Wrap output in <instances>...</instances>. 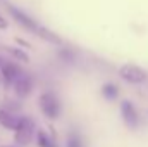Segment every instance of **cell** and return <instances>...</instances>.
<instances>
[{"label": "cell", "mask_w": 148, "mask_h": 147, "mask_svg": "<svg viewBox=\"0 0 148 147\" xmlns=\"http://www.w3.org/2000/svg\"><path fill=\"white\" fill-rule=\"evenodd\" d=\"M9 10H10V14L14 16V19L21 24V26H24L28 31H31V33H35L38 37L45 38V40H48V42H52V43H60V40L55 37L53 33H50L48 30H45L43 26H40L36 21H33L29 16H26L23 10H19L17 7H9Z\"/></svg>", "instance_id": "obj_1"}, {"label": "cell", "mask_w": 148, "mask_h": 147, "mask_svg": "<svg viewBox=\"0 0 148 147\" xmlns=\"http://www.w3.org/2000/svg\"><path fill=\"white\" fill-rule=\"evenodd\" d=\"M16 132V142L17 144H29L31 139H33V133H35V123L31 118H21L19 119V125L17 128L14 130Z\"/></svg>", "instance_id": "obj_2"}, {"label": "cell", "mask_w": 148, "mask_h": 147, "mask_svg": "<svg viewBox=\"0 0 148 147\" xmlns=\"http://www.w3.org/2000/svg\"><path fill=\"white\" fill-rule=\"evenodd\" d=\"M40 107L43 111V114H45L47 118H50V119H55V118L60 114L59 99H57L53 94H50V92H47V94H43V95L40 97Z\"/></svg>", "instance_id": "obj_3"}, {"label": "cell", "mask_w": 148, "mask_h": 147, "mask_svg": "<svg viewBox=\"0 0 148 147\" xmlns=\"http://www.w3.org/2000/svg\"><path fill=\"white\" fill-rule=\"evenodd\" d=\"M119 74L122 80L129 81V83H143L147 80V73L140 68V66H134V64H126L119 69Z\"/></svg>", "instance_id": "obj_4"}, {"label": "cell", "mask_w": 148, "mask_h": 147, "mask_svg": "<svg viewBox=\"0 0 148 147\" xmlns=\"http://www.w3.org/2000/svg\"><path fill=\"white\" fill-rule=\"evenodd\" d=\"M31 88H33V80H31L29 74L21 73L19 78L14 81V90H16V94H17L19 97H26V95L31 92Z\"/></svg>", "instance_id": "obj_5"}, {"label": "cell", "mask_w": 148, "mask_h": 147, "mask_svg": "<svg viewBox=\"0 0 148 147\" xmlns=\"http://www.w3.org/2000/svg\"><path fill=\"white\" fill-rule=\"evenodd\" d=\"M121 111H122V118H124L126 125L129 128H136L138 126V112L134 109V106L129 101H124L121 104Z\"/></svg>", "instance_id": "obj_6"}, {"label": "cell", "mask_w": 148, "mask_h": 147, "mask_svg": "<svg viewBox=\"0 0 148 147\" xmlns=\"http://www.w3.org/2000/svg\"><path fill=\"white\" fill-rule=\"evenodd\" d=\"M23 73L16 64H12V62H7V64H3L2 66V76H3V80L7 81V83H14L17 78H19V74Z\"/></svg>", "instance_id": "obj_7"}, {"label": "cell", "mask_w": 148, "mask_h": 147, "mask_svg": "<svg viewBox=\"0 0 148 147\" xmlns=\"http://www.w3.org/2000/svg\"><path fill=\"white\" fill-rule=\"evenodd\" d=\"M21 118H16L14 114L7 112V111H0V125H3L7 130H16L19 125Z\"/></svg>", "instance_id": "obj_8"}, {"label": "cell", "mask_w": 148, "mask_h": 147, "mask_svg": "<svg viewBox=\"0 0 148 147\" xmlns=\"http://www.w3.org/2000/svg\"><path fill=\"white\" fill-rule=\"evenodd\" d=\"M102 94H103V97H105V99H110V101H114V99L117 97L119 90H117V87H115V85L107 83V85H103V88H102Z\"/></svg>", "instance_id": "obj_9"}, {"label": "cell", "mask_w": 148, "mask_h": 147, "mask_svg": "<svg viewBox=\"0 0 148 147\" xmlns=\"http://www.w3.org/2000/svg\"><path fill=\"white\" fill-rule=\"evenodd\" d=\"M38 146L40 147H55V144H53V140L45 132H40L38 133Z\"/></svg>", "instance_id": "obj_10"}, {"label": "cell", "mask_w": 148, "mask_h": 147, "mask_svg": "<svg viewBox=\"0 0 148 147\" xmlns=\"http://www.w3.org/2000/svg\"><path fill=\"white\" fill-rule=\"evenodd\" d=\"M9 52H10V54H14L17 59H21V61H26V62H28V55H26L24 52H21V50H17V49H9Z\"/></svg>", "instance_id": "obj_11"}, {"label": "cell", "mask_w": 148, "mask_h": 147, "mask_svg": "<svg viewBox=\"0 0 148 147\" xmlns=\"http://www.w3.org/2000/svg\"><path fill=\"white\" fill-rule=\"evenodd\" d=\"M67 147H81V142H79V139H77V137H73V139H69V142H67Z\"/></svg>", "instance_id": "obj_12"}, {"label": "cell", "mask_w": 148, "mask_h": 147, "mask_svg": "<svg viewBox=\"0 0 148 147\" xmlns=\"http://www.w3.org/2000/svg\"><path fill=\"white\" fill-rule=\"evenodd\" d=\"M7 26H9V23L5 21V17H3V16H0V30H5Z\"/></svg>", "instance_id": "obj_13"}]
</instances>
